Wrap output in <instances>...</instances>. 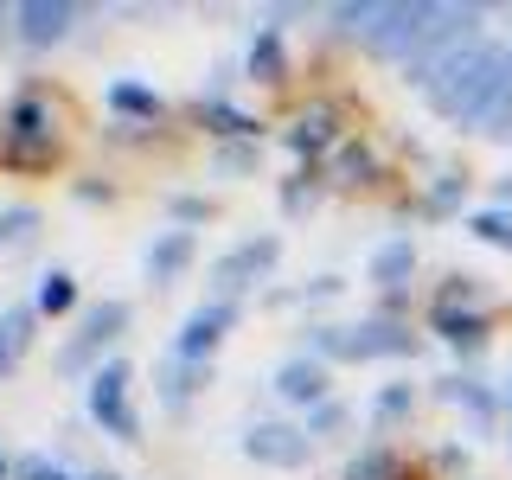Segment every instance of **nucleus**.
<instances>
[{
    "label": "nucleus",
    "mask_w": 512,
    "mask_h": 480,
    "mask_svg": "<svg viewBox=\"0 0 512 480\" xmlns=\"http://www.w3.org/2000/svg\"><path fill=\"white\" fill-rule=\"evenodd\" d=\"M500 77H506V45L480 32L474 45H461V52L429 77L423 103L436 109L442 122H455V128H487L493 96H500Z\"/></svg>",
    "instance_id": "obj_1"
},
{
    "label": "nucleus",
    "mask_w": 512,
    "mask_h": 480,
    "mask_svg": "<svg viewBox=\"0 0 512 480\" xmlns=\"http://www.w3.org/2000/svg\"><path fill=\"white\" fill-rule=\"evenodd\" d=\"M308 352L320 365L340 359V365H372V359H410L416 333L410 320L372 314V320H352V327H308Z\"/></svg>",
    "instance_id": "obj_2"
},
{
    "label": "nucleus",
    "mask_w": 512,
    "mask_h": 480,
    "mask_svg": "<svg viewBox=\"0 0 512 480\" xmlns=\"http://www.w3.org/2000/svg\"><path fill=\"white\" fill-rule=\"evenodd\" d=\"M480 20H487V7H436V20H429L423 45L404 58V77H410L416 90H429V77H436L442 64L461 52V45L480 39Z\"/></svg>",
    "instance_id": "obj_3"
},
{
    "label": "nucleus",
    "mask_w": 512,
    "mask_h": 480,
    "mask_svg": "<svg viewBox=\"0 0 512 480\" xmlns=\"http://www.w3.org/2000/svg\"><path fill=\"white\" fill-rule=\"evenodd\" d=\"M128 320H135V308H128L122 295L96 301V308L84 314V327H77L71 340L58 346V372H64V378H84V384H90V372H96V365H109V359H103V346H116V340H122V327H128Z\"/></svg>",
    "instance_id": "obj_4"
},
{
    "label": "nucleus",
    "mask_w": 512,
    "mask_h": 480,
    "mask_svg": "<svg viewBox=\"0 0 512 480\" xmlns=\"http://www.w3.org/2000/svg\"><path fill=\"white\" fill-rule=\"evenodd\" d=\"M0 148H7V160H20V167L52 160V148H58V116H52V103H45L39 90H20L7 103V116H0Z\"/></svg>",
    "instance_id": "obj_5"
},
{
    "label": "nucleus",
    "mask_w": 512,
    "mask_h": 480,
    "mask_svg": "<svg viewBox=\"0 0 512 480\" xmlns=\"http://www.w3.org/2000/svg\"><path fill=\"white\" fill-rule=\"evenodd\" d=\"M128 384H135L128 359L96 365L90 384H84V410H90V423L103 429V436H116V442H141V416L128 410Z\"/></svg>",
    "instance_id": "obj_6"
},
{
    "label": "nucleus",
    "mask_w": 512,
    "mask_h": 480,
    "mask_svg": "<svg viewBox=\"0 0 512 480\" xmlns=\"http://www.w3.org/2000/svg\"><path fill=\"white\" fill-rule=\"evenodd\" d=\"M276 256H282V237L276 231H263V237H244V244H231L212 263V295H224V301H237L244 288H256L276 269Z\"/></svg>",
    "instance_id": "obj_7"
},
{
    "label": "nucleus",
    "mask_w": 512,
    "mask_h": 480,
    "mask_svg": "<svg viewBox=\"0 0 512 480\" xmlns=\"http://www.w3.org/2000/svg\"><path fill=\"white\" fill-rule=\"evenodd\" d=\"M237 301H224V295H205L199 308H192L180 320V333H173V359H192V365H212V352L224 346V333L237 327Z\"/></svg>",
    "instance_id": "obj_8"
},
{
    "label": "nucleus",
    "mask_w": 512,
    "mask_h": 480,
    "mask_svg": "<svg viewBox=\"0 0 512 480\" xmlns=\"http://www.w3.org/2000/svg\"><path fill=\"white\" fill-rule=\"evenodd\" d=\"M308 429L301 423H250L244 429V455L263 468H308Z\"/></svg>",
    "instance_id": "obj_9"
},
{
    "label": "nucleus",
    "mask_w": 512,
    "mask_h": 480,
    "mask_svg": "<svg viewBox=\"0 0 512 480\" xmlns=\"http://www.w3.org/2000/svg\"><path fill=\"white\" fill-rule=\"evenodd\" d=\"M71 20H77L71 0H20V7H13V32H20L32 52L64 45V39H71Z\"/></svg>",
    "instance_id": "obj_10"
},
{
    "label": "nucleus",
    "mask_w": 512,
    "mask_h": 480,
    "mask_svg": "<svg viewBox=\"0 0 512 480\" xmlns=\"http://www.w3.org/2000/svg\"><path fill=\"white\" fill-rule=\"evenodd\" d=\"M269 384H276V397H282V404H295L301 416H308L314 404H327V365H320L314 352H295V359H282Z\"/></svg>",
    "instance_id": "obj_11"
},
{
    "label": "nucleus",
    "mask_w": 512,
    "mask_h": 480,
    "mask_svg": "<svg viewBox=\"0 0 512 480\" xmlns=\"http://www.w3.org/2000/svg\"><path fill=\"white\" fill-rule=\"evenodd\" d=\"M205 384H212V365H192V359H160L154 365V397H160V410H186L192 397L205 391Z\"/></svg>",
    "instance_id": "obj_12"
},
{
    "label": "nucleus",
    "mask_w": 512,
    "mask_h": 480,
    "mask_svg": "<svg viewBox=\"0 0 512 480\" xmlns=\"http://www.w3.org/2000/svg\"><path fill=\"white\" fill-rule=\"evenodd\" d=\"M429 327H436L455 352H480V346H487V333H493V320L474 314V308H429Z\"/></svg>",
    "instance_id": "obj_13"
},
{
    "label": "nucleus",
    "mask_w": 512,
    "mask_h": 480,
    "mask_svg": "<svg viewBox=\"0 0 512 480\" xmlns=\"http://www.w3.org/2000/svg\"><path fill=\"white\" fill-rule=\"evenodd\" d=\"M192 231H160L154 244H148V256H141V263H148V282H180L186 276V263H192Z\"/></svg>",
    "instance_id": "obj_14"
},
{
    "label": "nucleus",
    "mask_w": 512,
    "mask_h": 480,
    "mask_svg": "<svg viewBox=\"0 0 512 480\" xmlns=\"http://www.w3.org/2000/svg\"><path fill=\"white\" fill-rule=\"evenodd\" d=\"M288 148H295L301 160H314V154L340 148V128H333V109H327V103L301 109V116H295V128H288Z\"/></svg>",
    "instance_id": "obj_15"
},
{
    "label": "nucleus",
    "mask_w": 512,
    "mask_h": 480,
    "mask_svg": "<svg viewBox=\"0 0 512 480\" xmlns=\"http://www.w3.org/2000/svg\"><path fill=\"white\" fill-rule=\"evenodd\" d=\"M244 71L256 77V84H288V52H282V32L276 26H256V39H250V52H244Z\"/></svg>",
    "instance_id": "obj_16"
},
{
    "label": "nucleus",
    "mask_w": 512,
    "mask_h": 480,
    "mask_svg": "<svg viewBox=\"0 0 512 480\" xmlns=\"http://www.w3.org/2000/svg\"><path fill=\"white\" fill-rule=\"evenodd\" d=\"M192 116H199L205 128H212V135H231V141H256V135H263V122H256V116H244L237 103H224L218 90H212V96H199V103H192Z\"/></svg>",
    "instance_id": "obj_17"
},
{
    "label": "nucleus",
    "mask_w": 512,
    "mask_h": 480,
    "mask_svg": "<svg viewBox=\"0 0 512 480\" xmlns=\"http://www.w3.org/2000/svg\"><path fill=\"white\" fill-rule=\"evenodd\" d=\"M327 180L333 186H372L378 180V154L365 148V141H340L333 160H327Z\"/></svg>",
    "instance_id": "obj_18"
},
{
    "label": "nucleus",
    "mask_w": 512,
    "mask_h": 480,
    "mask_svg": "<svg viewBox=\"0 0 512 480\" xmlns=\"http://www.w3.org/2000/svg\"><path fill=\"white\" fill-rule=\"evenodd\" d=\"M410 276H416V244H410V237H391V244L372 250V282L378 288H391V295H397Z\"/></svg>",
    "instance_id": "obj_19"
},
{
    "label": "nucleus",
    "mask_w": 512,
    "mask_h": 480,
    "mask_svg": "<svg viewBox=\"0 0 512 480\" xmlns=\"http://www.w3.org/2000/svg\"><path fill=\"white\" fill-rule=\"evenodd\" d=\"M103 103L116 109V116H135V122H154L160 109H167V103H160V90H148V84H135V77H116V84L103 90Z\"/></svg>",
    "instance_id": "obj_20"
},
{
    "label": "nucleus",
    "mask_w": 512,
    "mask_h": 480,
    "mask_svg": "<svg viewBox=\"0 0 512 480\" xmlns=\"http://www.w3.org/2000/svg\"><path fill=\"white\" fill-rule=\"evenodd\" d=\"M32 308H39L45 320L71 314V308H77V276H71V269H45L39 288H32Z\"/></svg>",
    "instance_id": "obj_21"
},
{
    "label": "nucleus",
    "mask_w": 512,
    "mask_h": 480,
    "mask_svg": "<svg viewBox=\"0 0 512 480\" xmlns=\"http://www.w3.org/2000/svg\"><path fill=\"white\" fill-rule=\"evenodd\" d=\"M436 397H442V404H455V410H474V423H493V391L480 378H442Z\"/></svg>",
    "instance_id": "obj_22"
},
{
    "label": "nucleus",
    "mask_w": 512,
    "mask_h": 480,
    "mask_svg": "<svg viewBox=\"0 0 512 480\" xmlns=\"http://www.w3.org/2000/svg\"><path fill=\"white\" fill-rule=\"evenodd\" d=\"M346 480H410V474L384 442H372V448H359V455L346 461Z\"/></svg>",
    "instance_id": "obj_23"
},
{
    "label": "nucleus",
    "mask_w": 512,
    "mask_h": 480,
    "mask_svg": "<svg viewBox=\"0 0 512 480\" xmlns=\"http://www.w3.org/2000/svg\"><path fill=\"white\" fill-rule=\"evenodd\" d=\"M39 205H0V250H26L39 237Z\"/></svg>",
    "instance_id": "obj_24"
},
{
    "label": "nucleus",
    "mask_w": 512,
    "mask_h": 480,
    "mask_svg": "<svg viewBox=\"0 0 512 480\" xmlns=\"http://www.w3.org/2000/svg\"><path fill=\"white\" fill-rule=\"evenodd\" d=\"M410 410H416V391H410V384H384V391L372 397V429H397Z\"/></svg>",
    "instance_id": "obj_25"
},
{
    "label": "nucleus",
    "mask_w": 512,
    "mask_h": 480,
    "mask_svg": "<svg viewBox=\"0 0 512 480\" xmlns=\"http://www.w3.org/2000/svg\"><path fill=\"white\" fill-rule=\"evenodd\" d=\"M468 231L480 237V244H493V250H512V212H506V205H487V212H474Z\"/></svg>",
    "instance_id": "obj_26"
},
{
    "label": "nucleus",
    "mask_w": 512,
    "mask_h": 480,
    "mask_svg": "<svg viewBox=\"0 0 512 480\" xmlns=\"http://www.w3.org/2000/svg\"><path fill=\"white\" fill-rule=\"evenodd\" d=\"M480 135H493V141L512 135V45H506V77H500V96H493V116H487Z\"/></svg>",
    "instance_id": "obj_27"
},
{
    "label": "nucleus",
    "mask_w": 512,
    "mask_h": 480,
    "mask_svg": "<svg viewBox=\"0 0 512 480\" xmlns=\"http://www.w3.org/2000/svg\"><path fill=\"white\" fill-rule=\"evenodd\" d=\"M340 423H346V404H333V397H327V404H314L308 416H301V429H308V442H314V436H333Z\"/></svg>",
    "instance_id": "obj_28"
},
{
    "label": "nucleus",
    "mask_w": 512,
    "mask_h": 480,
    "mask_svg": "<svg viewBox=\"0 0 512 480\" xmlns=\"http://www.w3.org/2000/svg\"><path fill=\"white\" fill-rule=\"evenodd\" d=\"M13 480H77V474L64 468V461H52V455H26V461H20V474H13Z\"/></svg>",
    "instance_id": "obj_29"
},
{
    "label": "nucleus",
    "mask_w": 512,
    "mask_h": 480,
    "mask_svg": "<svg viewBox=\"0 0 512 480\" xmlns=\"http://www.w3.org/2000/svg\"><path fill=\"white\" fill-rule=\"evenodd\" d=\"M167 212L180 218V224H205V218H212V199H192V192H180V199H167Z\"/></svg>",
    "instance_id": "obj_30"
},
{
    "label": "nucleus",
    "mask_w": 512,
    "mask_h": 480,
    "mask_svg": "<svg viewBox=\"0 0 512 480\" xmlns=\"http://www.w3.org/2000/svg\"><path fill=\"white\" fill-rule=\"evenodd\" d=\"M282 212H288V218H301V212H314V186H301V180H288V186H282Z\"/></svg>",
    "instance_id": "obj_31"
},
{
    "label": "nucleus",
    "mask_w": 512,
    "mask_h": 480,
    "mask_svg": "<svg viewBox=\"0 0 512 480\" xmlns=\"http://www.w3.org/2000/svg\"><path fill=\"white\" fill-rule=\"evenodd\" d=\"M455 192H461V180H455V173H442L436 192H429V212H448V205H455Z\"/></svg>",
    "instance_id": "obj_32"
},
{
    "label": "nucleus",
    "mask_w": 512,
    "mask_h": 480,
    "mask_svg": "<svg viewBox=\"0 0 512 480\" xmlns=\"http://www.w3.org/2000/svg\"><path fill=\"white\" fill-rule=\"evenodd\" d=\"M250 160H256V148H244V141H237V148H224V154H218V173H244Z\"/></svg>",
    "instance_id": "obj_33"
},
{
    "label": "nucleus",
    "mask_w": 512,
    "mask_h": 480,
    "mask_svg": "<svg viewBox=\"0 0 512 480\" xmlns=\"http://www.w3.org/2000/svg\"><path fill=\"white\" fill-rule=\"evenodd\" d=\"M13 365H20V346H13V340H7V327H0V378H7Z\"/></svg>",
    "instance_id": "obj_34"
},
{
    "label": "nucleus",
    "mask_w": 512,
    "mask_h": 480,
    "mask_svg": "<svg viewBox=\"0 0 512 480\" xmlns=\"http://www.w3.org/2000/svg\"><path fill=\"white\" fill-rule=\"evenodd\" d=\"M13 474H20V461H7V455H0V480H13Z\"/></svg>",
    "instance_id": "obj_35"
},
{
    "label": "nucleus",
    "mask_w": 512,
    "mask_h": 480,
    "mask_svg": "<svg viewBox=\"0 0 512 480\" xmlns=\"http://www.w3.org/2000/svg\"><path fill=\"white\" fill-rule=\"evenodd\" d=\"M500 205H512V173H506V180H500Z\"/></svg>",
    "instance_id": "obj_36"
},
{
    "label": "nucleus",
    "mask_w": 512,
    "mask_h": 480,
    "mask_svg": "<svg viewBox=\"0 0 512 480\" xmlns=\"http://www.w3.org/2000/svg\"><path fill=\"white\" fill-rule=\"evenodd\" d=\"M77 480H122V474H77Z\"/></svg>",
    "instance_id": "obj_37"
},
{
    "label": "nucleus",
    "mask_w": 512,
    "mask_h": 480,
    "mask_svg": "<svg viewBox=\"0 0 512 480\" xmlns=\"http://www.w3.org/2000/svg\"><path fill=\"white\" fill-rule=\"evenodd\" d=\"M7 20H13V13H7V7H0V26H7Z\"/></svg>",
    "instance_id": "obj_38"
},
{
    "label": "nucleus",
    "mask_w": 512,
    "mask_h": 480,
    "mask_svg": "<svg viewBox=\"0 0 512 480\" xmlns=\"http://www.w3.org/2000/svg\"><path fill=\"white\" fill-rule=\"evenodd\" d=\"M506 423H512V397H506Z\"/></svg>",
    "instance_id": "obj_39"
},
{
    "label": "nucleus",
    "mask_w": 512,
    "mask_h": 480,
    "mask_svg": "<svg viewBox=\"0 0 512 480\" xmlns=\"http://www.w3.org/2000/svg\"><path fill=\"white\" fill-rule=\"evenodd\" d=\"M506 397H512V378H506Z\"/></svg>",
    "instance_id": "obj_40"
}]
</instances>
